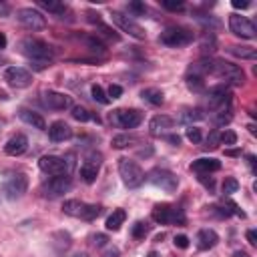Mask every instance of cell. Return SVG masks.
I'll list each match as a JSON object with an SVG mask.
<instances>
[{
  "label": "cell",
  "mask_w": 257,
  "mask_h": 257,
  "mask_svg": "<svg viewBox=\"0 0 257 257\" xmlns=\"http://www.w3.org/2000/svg\"><path fill=\"white\" fill-rule=\"evenodd\" d=\"M38 167H40V171H42V173L52 175V177H58V175H68L64 159H62V157H56V155H44V157H40Z\"/></svg>",
  "instance_id": "2e32d148"
},
{
  "label": "cell",
  "mask_w": 257,
  "mask_h": 257,
  "mask_svg": "<svg viewBox=\"0 0 257 257\" xmlns=\"http://www.w3.org/2000/svg\"><path fill=\"white\" fill-rule=\"evenodd\" d=\"M16 18L28 30H44L46 28V18L36 8H20V10H16Z\"/></svg>",
  "instance_id": "7c38bea8"
},
{
  "label": "cell",
  "mask_w": 257,
  "mask_h": 257,
  "mask_svg": "<svg viewBox=\"0 0 257 257\" xmlns=\"http://www.w3.org/2000/svg\"><path fill=\"white\" fill-rule=\"evenodd\" d=\"M199 181H201V183H203V185H205V187H207L209 191H213V187H215V183H213V179H211V177L207 179V175H203V173H199Z\"/></svg>",
  "instance_id": "f907efd6"
},
{
  "label": "cell",
  "mask_w": 257,
  "mask_h": 257,
  "mask_svg": "<svg viewBox=\"0 0 257 257\" xmlns=\"http://www.w3.org/2000/svg\"><path fill=\"white\" fill-rule=\"evenodd\" d=\"M46 131H48L50 141H54V143H62V141H68L72 137V128L64 120H54Z\"/></svg>",
  "instance_id": "d6986e66"
},
{
  "label": "cell",
  "mask_w": 257,
  "mask_h": 257,
  "mask_svg": "<svg viewBox=\"0 0 257 257\" xmlns=\"http://www.w3.org/2000/svg\"><path fill=\"white\" fill-rule=\"evenodd\" d=\"M141 98L147 100L153 106H161L165 102V94L159 88H145V90H141Z\"/></svg>",
  "instance_id": "cb8c5ba5"
},
{
  "label": "cell",
  "mask_w": 257,
  "mask_h": 257,
  "mask_svg": "<svg viewBox=\"0 0 257 257\" xmlns=\"http://www.w3.org/2000/svg\"><path fill=\"white\" fill-rule=\"evenodd\" d=\"M229 52L237 58H243V60H255L257 58V50L253 46H229Z\"/></svg>",
  "instance_id": "484cf974"
},
{
  "label": "cell",
  "mask_w": 257,
  "mask_h": 257,
  "mask_svg": "<svg viewBox=\"0 0 257 257\" xmlns=\"http://www.w3.org/2000/svg\"><path fill=\"white\" fill-rule=\"evenodd\" d=\"M147 257H159V253H157V251H151V253H149Z\"/></svg>",
  "instance_id": "94428289"
},
{
  "label": "cell",
  "mask_w": 257,
  "mask_h": 257,
  "mask_svg": "<svg viewBox=\"0 0 257 257\" xmlns=\"http://www.w3.org/2000/svg\"><path fill=\"white\" fill-rule=\"evenodd\" d=\"M96 26H98V30H100V34H104L106 38H112V40H118V34H114V30H110V28H108L106 24H102V22H100V24H96Z\"/></svg>",
  "instance_id": "ee69618b"
},
{
  "label": "cell",
  "mask_w": 257,
  "mask_h": 257,
  "mask_svg": "<svg viewBox=\"0 0 257 257\" xmlns=\"http://www.w3.org/2000/svg\"><path fill=\"white\" fill-rule=\"evenodd\" d=\"M247 163H249V167H251V171L255 173V157H253V155H247Z\"/></svg>",
  "instance_id": "11a10c76"
},
{
  "label": "cell",
  "mask_w": 257,
  "mask_h": 257,
  "mask_svg": "<svg viewBox=\"0 0 257 257\" xmlns=\"http://www.w3.org/2000/svg\"><path fill=\"white\" fill-rule=\"evenodd\" d=\"M64 159V163H66V171H68V175L74 171V153H68V155H64L62 157Z\"/></svg>",
  "instance_id": "7dc6e473"
},
{
  "label": "cell",
  "mask_w": 257,
  "mask_h": 257,
  "mask_svg": "<svg viewBox=\"0 0 257 257\" xmlns=\"http://www.w3.org/2000/svg\"><path fill=\"white\" fill-rule=\"evenodd\" d=\"M225 155H229V157H239L241 151H225Z\"/></svg>",
  "instance_id": "6f0895ef"
},
{
  "label": "cell",
  "mask_w": 257,
  "mask_h": 257,
  "mask_svg": "<svg viewBox=\"0 0 257 257\" xmlns=\"http://www.w3.org/2000/svg\"><path fill=\"white\" fill-rule=\"evenodd\" d=\"M173 243H175V247H179V249H187V247H189V237H187V235H175Z\"/></svg>",
  "instance_id": "f6af8a7d"
},
{
  "label": "cell",
  "mask_w": 257,
  "mask_h": 257,
  "mask_svg": "<svg viewBox=\"0 0 257 257\" xmlns=\"http://www.w3.org/2000/svg\"><path fill=\"white\" fill-rule=\"evenodd\" d=\"M233 257H251L249 253H245V251H235L233 253Z\"/></svg>",
  "instance_id": "9f6ffc18"
},
{
  "label": "cell",
  "mask_w": 257,
  "mask_h": 257,
  "mask_svg": "<svg viewBox=\"0 0 257 257\" xmlns=\"http://www.w3.org/2000/svg\"><path fill=\"white\" fill-rule=\"evenodd\" d=\"M124 219H126L124 209H114V211L108 215V219H106V229H108V231H118L120 225L124 223Z\"/></svg>",
  "instance_id": "d4e9b609"
},
{
  "label": "cell",
  "mask_w": 257,
  "mask_h": 257,
  "mask_svg": "<svg viewBox=\"0 0 257 257\" xmlns=\"http://www.w3.org/2000/svg\"><path fill=\"white\" fill-rule=\"evenodd\" d=\"M245 235H247V241H249L251 245H257V233H255V229H249Z\"/></svg>",
  "instance_id": "816d5d0a"
},
{
  "label": "cell",
  "mask_w": 257,
  "mask_h": 257,
  "mask_svg": "<svg viewBox=\"0 0 257 257\" xmlns=\"http://www.w3.org/2000/svg\"><path fill=\"white\" fill-rule=\"evenodd\" d=\"M231 118H233L231 106H223V108H219V110L215 112V124H217V126H225V124H229Z\"/></svg>",
  "instance_id": "f546056e"
},
{
  "label": "cell",
  "mask_w": 257,
  "mask_h": 257,
  "mask_svg": "<svg viewBox=\"0 0 257 257\" xmlns=\"http://www.w3.org/2000/svg\"><path fill=\"white\" fill-rule=\"evenodd\" d=\"M207 104L209 108H223V106H231V92L227 88V84H217V86H211L207 90Z\"/></svg>",
  "instance_id": "4fadbf2b"
},
{
  "label": "cell",
  "mask_w": 257,
  "mask_h": 257,
  "mask_svg": "<svg viewBox=\"0 0 257 257\" xmlns=\"http://www.w3.org/2000/svg\"><path fill=\"white\" fill-rule=\"evenodd\" d=\"M229 28L235 36H241V38H247V40H253L257 36L255 24L247 16H241V14H231L229 16Z\"/></svg>",
  "instance_id": "8fae6325"
},
{
  "label": "cell",
  "mask_w": 257,
  "mask_h": 257,
  "mask_svg": "<svg viewBox=\"0 0 257 257\" xmlns=\"http://www.w3.org/2000/svg\"><path fill=\"white\" fill-rule=\"evenodd\" d=\"M100 163H102V155L100 153H88L84 157V163L80 167V177L84 183H94L96 181V175H98V169H100Z\"/></svg>",
  "instance_id": "9a60e30c"
},
{
  "label": "cell",
  "mask_w": 257,
  "mask_h": 257,
  "mask_svg": "<svg viewBox=\"0 0 257 257\" xmlns=\"http://www.w3.org/2000/svg\"><path fill=\"white\" fill-rule=\"evenodd\" d=\"M90 94H92V98H94L96 102H100V104H108V102H110V98L106 96V92L102 90V86H100V84H92Z\"/></svg>",
  "instance_id": "836d02e7"
},
{
  "label": "cell",
  "mask_w": 257,
  "mask_h": 257,
  "mask_svg": "<svg viewBox=\"0 0 257 257\" xmlns=\"http://www.w3.org/2000/svg\"><path fill=\"white\" fill-rule=\"evenodd\" d=\"M233 8L245 10V8H249V2H247V0H233Z\"/></svg>",
  "instance_id": "f5cc1de1"
},
{
  "label": "cell",
  "mask_w": 257,
  "mask_h": 257,
  "mask_svg": "<svg viewBox=\"0 0 257 257\" xmlns=\"http://www.w3.org/2000/svg\"><path fill=\"white\" fill-rule=\"evenodd\" d=\"M131 143H133V137L131 135H116V137H112V147L114 149H124Z\"/></svg>",
  "instance_id": "f35d334b"
},
{
  "label": "cell",
  "mask_w": 257,
  "mask_h": 257,
  "mask_svg": "<svg viewBox=\"0 0 257 257\" xmlns=\"http://www.w3.org/2000/svg\"><path fill=\"white\" fill-rule=\"evenodd\" d=\"M211 74H215V76H219L225 82L235 84V86L245 82V72L241 66L227 62V60H219V58H211Z\"/></svg>",
  "instance_id": "7a4b0ae2"
},
{
  "label": "cell",
  "mask_w": 257,
  "mask_h": 257,
  "mask_svg": "<svg viewBox=\"0 0 257 257\" xmlns=\"http://www.w3.org/2000/svg\"><path fill=\"white\" fill-rule=\"evenodd\" d=\"M106 241H108V237H106L104 233H96V235H92V243H94L96 247H102V245H106Z\"/></svg>",
  "instance_id": "c3c4849f"
},
{
  "label": "cell",
  "mask_w": 257,
  "mask_h": 257,
  "mask_svg": "<svg viewBox=\"0 0 257 257\" xmlns=\"http://www.w3.org/2000/svg\"><path fill=\"white\" fill-rule=\"evenodd\" d=\"M167 141H169L171 145H175V147H179V145H181V137H179V135H169V137H167Z\"/></svg>",
  "instance_id": "db71d44e"
},
{
  "label": "cell",
  "mask_w": 257,
  "mask_h": 257,
  "mask_svg": "<svg viewBox=\"0 0 257 257\" xmlns=\"http://www.w3.org/2000/svg\"><path fill=\"white\" fill-rule=\"evenodd\" d=\"M235 143H237V135L233 131L221 133V145H235Z\"/></svg>",
  "instance_id": "7bdbcfd3"
},
{
  "label": "cell",
  "mask_w": 257,
  "mask_h": 257,
  "mask_svg": "<svg viewBox=\"0 0 257 257\" xmlns=\"http://www.w3.org/2000/svg\"><path fill=\"white\" fill-rule=\"evenodd\" d=\"M195 243H197V249L209 251V249H213L219 243V235L213 229H201L197 233V237H195Z\"/></svg>",
  "instance_id": "44dd1931"
},
{
  "label": "cell",
  "mask_w": 257,
  "mask_h": 257,
  "mask_svg": "<svg viewBox=\"0 0 257 257\" xmlns=\"http://www.w3.org/2000/svg\"><path fill=\"white\" fill-rule=\"evenodd\" d=\"M4 80L12 88H26L32 84V74L22 66H8L4 70Z\"/></svg>",
  "instance_id": "5bb4252c"
},
{
  "label": "cell",
  "mask_w": 257,
  "mask_h": 257,
  "mask_svg": "<svg viewBox=\"0 0 257 257\" xmlns=\"http://www.w3.org/2000/svg\"><path fill=\"white\" fill-rule=\"evenodd\" d=\"M38 6L40 8H44V10H48V12H54V14H62L66 8H64V4H60V2H54V0H40L38 2Z\"/></svg>",
  "instance_id": "1f68e13d"
},
{
  "label": "cell",
  "mask_w": 257,
  "mask_h": 257,
  "mask_svg": "<svg viewBox=\"0 0 257 257\" xmlns=\"http://www.w3.org/2000/svg\"><path fill=\"white\" fill-rule=\"evenodd\" d=\"M26 149H28V139H26V135H20V133L10 137L4 145V153L10 157H20L26 153Z\"/></svg>",
  "instance_id": "ac0fdd59"
},
{
  "label": "cell",
  "mask_w": 257,
  "mask_h": 257,
  "mask_svg": "<svg viewBox=\"0 0 257 257\" xmlns=\"http://www.w3.org/2000/svg\"><path fill=\"white\" fill-rule=\"evenodd\" d=\"M203 118H205L203 108H185L181 112V122H187V124L197 122V120H203Z\"/></svg>",
  "instance_id": "83f0119b"
},
{
  "label": "cell",
  "mask_w": 257,
  "mask_h": 257,
  "mask_svg": "<svg viewBox=\"0 0 257 257\" xmlns=\"http://www.w3.org/2000/svg\"><path fill=\"white\" fill-rule=\"evenodd\" d=\"M161 6L165 10H171V12H179V10L185 8V4L181 0H161Z\"/></svg>",
  "instance_id": "ab89813d"
},
{
  "label": "cell",
  "mask_w": 257,
  "mask_h": 257,
  "mask_svg": "<svg viewBox=\"0 0 257 257\" xmlns=\"http://www.w3.org/2000/svg\"><path fill=\"white\" fill-rule=\"evenodd\" d=\"M147 233H149V223H145V221H137L133 225V229H131V235L135 239H145Z\"/></svg>",
  "instance_id": "d6a6232c"
},
{
  "label": "cell",
  "mask_w": 257,
  "mask_h": 257,
  "mask_svg": "<svg viewBox=\"0 0 257 257\" xmlns=\"http://www.w3.org/2000/svg\"><path fill=\"white\" fill-rule=\"evenodd\" d=\"M128 12H133V14H139V16H143V14L147 12V6H145V2L133 0V2H128Z\"/></svg>",
  "instance_id": "60d3db41"
},
{
  "label": "cell",
  "mask_w": 257,
  "mask_h": 257,
  "mask_svg": "<svg viewBox=\"0 0 257 257\" xmlns=\"http://www.w3.org/2000/svg\"><path fill=\"white\" fill-rule=\"evenodd\" d=\"M191 169H193L195 173H203V175L215 173V171L221 169V161H219V159H213V157H203V159L193 161V163H191Z\"/></svg>",
  "instance_id": "7402d4cb"
},
{
  "label": "cell",
  "mask_w": 257,
  "mask_h": 257,
  "mask_svg": "<svg viewBox=\"0 0 257 257\" xmlns=\"http://www.w3.org/2000/svg\"><path fill=\"white\" fill-rule=\"evenodd\" d=\"M72 118L74 120H80V122H86V120H96V122H100V118L98 116H94V114H90V110H86L84 106H80V104H76V106H72Z\"/></svg>",
  "instance_id": "f1b7e54d"
},
{
  "label": "cell",
  "mask_w": 257,
  "mask_h": 257,
  "mask_svg": "<svg viewBox=\"0 0 257 257\" xmlns=\"http://www.w3.org/2000/svg\"><path fill=\"white\" fill-rule=\"evenodd\" d=\"M120 94H122V86H118V84H110L108 86V92H106L108 98H118Z\"/></svg>",
  "instance_id": "bcb514c9"
},
{
  "label": "cell",
  "mask_w": 257,
  "mask_h": 257,
  "mask_svg": "<svg viewBox=\"0 0 257 257\" xmlns=\"http://www.w3.org/2000/svg\"><path fill=\"white\" fill-rule=\"evenodd\" d=\"M110 122L118 128H135L143 120V112L137 108H116L110 112Z\"/></svg>",
  "instance_id": "ba28073f"
},
{
  "label": "cell",
  "mask_w": 257,
  "mask_h": 257,
  "mask_svg": "<svg viewBox=\"0 0 257 257\" xmlns=\"http://www.w3.org/2000/svg\"><path fill=\"white\" fill-rule=\"evenodd\" d=\"M100 257H120V251H118V247L110 245V247H106V249L102 251V255H100Z\"/></svg>",
  "instance_id": "681fc988"
},
{
  "label": "cell",
  "mask_w": 257,
  "mask_h": 257,
  "mask_svg": "<svg viewBox=\"0 0 257 257\" xmlns=\"http://www.w3.org/2000/svg\"><path fill=\"white\" fill-rule=\"evenodd\" d=\"M26 189H28V177L24 173H10L2 181V193L10 201L20 199L26 193Z\"/></svg>",
  "instance_id": "8992f818"
},
{
  "label": "cell",
  "mask_w": 257,
  "mask_h": 257,
  "mask_svg": "<svg viewBox=\"0 0 257 257\" xmlns=\"http://www.w3.org/2000/svg\"><path fill=\"white\" fill-rule=\"evenodd\" d=\"M70 187H72L70 175H58V177H50L46 183H42L40 193L46 199H56V197H62L64 193H68Z\"/></svg>",
  "instance_id": "52a82bcc"
},
{
  "label": "cell",
  "mask_w": 257,
  "mask_h": 257,
  "mask_svg": "<svg viewBox=\"0 0 257 257\" xmlns=\"http://www.w3.org/2000/svg\"><path fill=\"white\" fill-rule=\"evenodd\" d=\"M173 124H175V118H173V116H169V114H157V116L151 118L149 131H151V135L159 137V135H163L165 131L173 128Z\"/></svg>",
  "instance_id": "ffe728a7"
},
{
  "label": "cell",
  "mask_w": 257,
  "mask_h": 257,
  "mask_svg": "<svg viewBox=\"0 0 257 257\" xmlns=\"http://www.w3.org/2000/svg\"><path fill=\"white\" fill-rule=\"evenodd\" d=\"M18 50H20L28 60H32L34 64H48V66H50L52 54H54L50 44H46V42L40 40V38H32V36L22 38L20 44H18Z\"/></svg>",
  "instance_id": "6da1fadb"
},
{
  "label": "cell",
  "mask_w": 257,
  "mask_h": 257,
  "mask_svg": "<svg viewBox=\"0 0 257 257\" xmlns=\"http://www.w3.org/2000/svg\"><path fill=\"white\" fill-rule=\"evenodd\" d=\"M110 16H112V22H114L122 32H126L128 36H133V38H137V40H145V38H147L145 28H143L139 22H135L131 16H126V14H122V12H116V10H114Z\"/></svg>",
  "instance_id": "30bf717a"
},
{
  "label": "cell",
  "mask_w": 257,
  "mask_h": 257,
  "mask_svg": "<svg viewBox=\"0 0 257 257\" xmlns=\"http://www.w3.org/2000/svg\"><path fill=\"white\" fill-rule=\"evenodd\" d=\"M4 62H6V60H4V58H2V56H0V66H2V64H4Z\"/></svg>",
  "instance_id": "be15d7a7"
},
{
  "label": "cell",
  "mask_w": 257,
  "mask_h": 257,
  "mask_svg": "<svg viewBox=\"0 0 257 257\" xmlns=\"http://www.w3.org/2000/svg\"><path fill=\"white\" fill-rule=\"evenodd\" d=\"M4 46H6V36L0 32V48H4Z\"/></svg>",
  "instance_id": "680465c9"
},
{
  "label": "cell",
  "mask_w": 257,
  "mask_h": 257,
  "mask_svg": "<svg viewBox=\"0 0 257 257\" xmlns=\"http://www.w3.org/2000/svg\"><path fill=\"white\" fill-rule=\"evenodd\" d=\"M187 139H189L191 143H195V145H197V143H201V139H203L201 128H197V126H193V124H191V126L187 128Z\"/></svg>",
  "instance_id": "b9f144b4"
},
{
  "label": "cell",
  "mask_w": 257,
  "mask_h": 257,
  "mask_svg": "<svg viewBox=\"0 0 257 257\" xmlns=\"http://www.w3.org/2000/svg\"><path fill=\"white\" fill-rule=\"evenodd\" d=\"M151 217L159 225H185V211L181 207H175L169 203L155 205Z\"/></svg>",
  "instance_id": "3957f363"
},
{
  "label": "cell",
  "mask_w": 257,
  "mask_h": 257,
  "mask_svg": "<svg viewBox=\"0 0 257 257\" xmlns=\"http://www.w3.org/2000/svg\"><path fill=\"white\" fill-rule=\"evenodd\" d=\"M118 173L122 183L128 189H139L145 183V171L139 167V163L131 161V159H120L118 161Z\"/></svg>",
  "instance_id": "277c9868"
},
{
  "label": "cell",
  "mask_w": 257,
  "mask_h": 257,
  "mask_svg": "<svg viewBox=\"0 0 257 257\" xmlns=\"http://www.w3.org/2000/svg\"><path fill=\"white\" fill-rule=\"evenodd\" d=\"M219 145H221V133L215 128V131L209 133V137L205 139V145H203V147H205V149H217Z\"/></svg>",
  "instance_id": "8d00e7d4"
},
{
  "label": "cell",
  "mask_w": 257,
  "mask_h": 257,
  "mask_svg": "<svg viewBox=\"0 0 257 257\" xmlns=\"http://www.w3.org/2000/svg\"><path fill=\"white\" fill-rule=\"evenodd\" d=\"M147 179H149L155 187H159V189H163V191H167V193H175L177 187H179V177H177L175 173L167 171V169H153V171L147 175Z\"/></svg>",
  "instance_id": "9c48e42d"
},
{
  "label": "cell",
  "mask_w": 257,
  "mask_h": 257,
  "mask_svg": "<svg viewBox=\"0 0 257 257\" xmlns=\"http://www.w3.org/2000/svg\"><path fill=\"white\" fill-rule=\"evenodd\" d=\"M42 102L44 106L52 108V110H66V108H72V98L64 92H58V90H46L42 94Z\"/></svg>",
  "instance_id": "e0dca14e"
},
{
  "label": "cell",
  "mask_w": 257,
  "mask_h": 257,
  "mask_svg": "<svg viewBox=\"0 0 257 257\" xmlns=\"http://www.w3.org/2000/svg\"><path fill=\"white\" fill-rule=\"evenodd\" d=\"M82 209H84V203L78 201V199H68V201H64V205H62V211H64L66 215H70V217H80V215H82Z\"/></svg>",
  "instance_id": "4316f807"
},
{
  "label": "cell",
  "mask_w": 257,
  "mask_h": 257,
  "mask_svg": "<svg viewBox=\"0 0 257 257\" xmlns=\"http://www.w3.org/2000/svg\"><path fill=\"white\" fill-rule=\"evenodd\" d=\"M223 193L225 195H233V193H237L239 191V183H237V179H233V177H227L225 181H223Z\"/></svg>",
  "instance_id": "74e56055"
},
{
  "label": "cell",
  "mask_w": 257,
  "mask_h": 257,
  "mask_svg": "<svg viewBox=\"0 0 257 257\" xmlns=\"http://www.w3.org/2000/svg\"><path fill=\"white\" fill-rule=\"evenodd\" d=\"M70 257H88L86 253H74V255H70Z\"/></svg>",
  "instance_id": "91938a15"
},
{
  "label": "cell",
  "mask_w": 257,
  "mask_h": 257,
  "mask_svg": "<svg viewBox=\"0 0 257 257\" xmlns=\"http://www.w3.org/2000/svg\"><path fill=\"white\" fill-rule=\"evenodd\" d=\"M215 48H217L215 36L205 34V38H203V42H201V52H203V54H211V52H215Z\"/></svg>",
  "instance_id": "e575fe53"
},
{
  "label": "cell",
  "mask_w": 257,
  "mask_h": 257,
  "mask_svg": "<svg viewBox=\"0 0 257 257\" xmlns=\"http://www.w3.org/2000/svg\"><path fill=\"white\" fill-rule=\"evenodd\" d=\"M185 80H187V86H189L191 90H203V88H205V80H203V76L187 74V76H185Z\"/></svg>",
  "instance_id": "d590c367"
},
{
  "label": "cell",
  "mask_w": 257,
  "mask_h": 257,
  "mask_svg": "<svg viewBox=\"0 0 257 257\" xmlns=\"http://www.w3.org/2000/svg\"><path fill=\"white\" fill-rule=\"evenodd\" d=\"M18 116H20L26 124H30L32 128L46 131V122H44V118H42V114H40V112L30 110V108H20V110H18Z\"/></svg>",
  "instance_id": "603a6c76"
},
{
  "label": "cell",
  "mask_w": 257,
  "mask_h": 257,
  "mask_svg": "<svg viewBox=\"0 0 257 257\" xmlns=\"http://www.w3.org/2000/svg\"><path fill=\"white\" fill-rule=\"evenodd\" d=\"M100 213H102V207H100V205H88V203H84V209H82L80 219H84V221H94Z\"/></svg>",
  "instance_id": "4dcf8cb0"
},
{
  "label": "cell",
  "mask_w": 257,
  "mask_h": 257,
  "mask_svg": "<svg viewBox=\"0 0 257 257\" xmlns=\"http://www.w3.org/2000/svg\"><path fill=\"white\" fill-rule=\"evenodd\" d=\"M6 122H4V118H0V131H2V126H4Z\"/></svg>",
  "instance_id": "6125c7cd"
},
{
  "label": "cell",
  "mask_w": 257,
  "mask_h": 257,
  "mask_svg": "<svg viewBox=\"0 0 257 257\" xmlns=\"http://www.w3.org/2000/svg\"><path fill=\"white\" fill-rule=\"evenodd\" d=\"M159 42L171 48H179V46H187L193 42V32L183 28V26H169L161 32Z\"/></svg>",
  "instance_id": "5b68a950"
}]
</instances>
